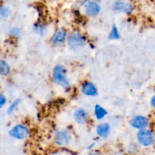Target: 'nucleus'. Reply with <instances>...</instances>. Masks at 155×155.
<instances>
[{
  "mask_svg": "<svg viewBox=\"0 0 155 155\" xmlns=\"http://www.w3.org/2000/svg\"><path fill=\"white\" fill-rule=\"evenodd\" d=\"M130 125L137 130H143L146 129L149 125V120L145 116H136L133 117L130 120Z\"/></svg>",
  "mask_w": 155,
  "mask_h": 155,
  "instance_id": "0eeeda50",
  "label": "nucleus"
},
{
  "mask_svg": "<svg viewBox=\"0 0 155 155\" xmlns=\"http://www.w3.org/2000/svg\"><path fill=\"white\" fill-rule=\"evenodd\" d=\"M110 127L107 123L99 124L96 128L97 134L101 138H107L110 134Z\"/></svg>",
  "mask_w": 155,
  "mask_h": 155,
  "instance_id": "f8f14e48",
  "label": "nucleus"
},
{
  "mask_svg": "<svg viewBox=\"0 0 155 155\" xmlns=\"http://www.w3.org/2000/svg\"><path fill=\"white\" fill-rule=\"evenodd\" d=\"M89 117V114L86 110L83 108H79L74 112V118L76 122L79 124H83L86 122Z\"/></svg>",
  "mask_w": 155,
  "mask_h": 155,
  "instance_id": "9d476101",
  "label": "nucleus"
},
{
  "mask_svg": "<svg viewBox=\"0 0 155 155\" xmlns=\"http://www.w3.org/2000/svg\"><path fill=\"white\" fill-rule=\"evenodd\" d=\"M52 77L54 83L60 84L65 89L70 86V83L67 79V71L62 65L58 64L54 67L53 69Z\"/></svg>",
  "mask_w": 155,
  "mask_h": 155,
  "instance_id": "f257e3e1",
  "label": "nucleus"
},
{
  "mask_svg": "<svg viewBox=\"0 0 155 155\" xmlns=\"http://www.w3.org/2000/svg\"><path fill=\"white\" fill-rule=\"evenodd\" d=\"M120 38V35L118 32L117 27L115 25H113L111 31H110V34L108 36V39H110V40H117V39H119Z\"/></svg>",
  "mask_w": 155,
  "mask_h": 155,
  "instance_id": "2eb2a0df",
  "label": "nucleus"
},
{
  "mask_svg": "<svg viewBox=\"0 0 155 155\" xmlns=\"http://www.w3.org/2000/svg\"><path fill=\"white\" fill-rule=\"evenodd\" d=\"M101 11V5L96 1H89L85 5V12L88 16L95 17Z\"/></svg>",
  "mask_w": 155,
  "mask_h": 155,
  "instance_id": "6e6552de",
  "label": "nucleus"
},
{
  "mask_svg": "<svg viewBox=\"0 0 155 155\" xmlns=\"http://www.w3.org/2000/svg\"><path fill=\"white\" fill-rule=\"evenodd\" d=\"M43 30L44 28L42 26L38 25V24L35 26V31L37 33H39V34H42V33H43Z\"/></svg>",
  "mask_w": 155,
  "mask_h": 155,
  "instance_id": "aec40b11",
  "label": "nucleus"
},
{
  "mask_svg": "<svg viewBox=\"0 0 155 155\" xmlns=\"http://www.w3.org/2000/svg\"><path fill=\"white\" fill-rule=\"evenodd\" d=\"M11 68L8 64L3 60H0V75L7 76L10 73Z\"/></svg>",
  "mask_w": 155,
  "mask_h": 155,
  "instance_id": "4468645a",
  "label": "nucleus"
},
{
  "mask_svg": "<svg viewBox=\"0 0 155 155\" xmlns=\"http://www.w3.org/2000/svg\"><path fill=\"white\" fill-rule=\"evenodd\" d=\"M68 44L71 49H80L86 45V39L80 33H71L68 38Z\"/></svg>",
  "mask_w": 155,
  "mask_h": 155,
  "instance_id": "7ed1b4c3",
  "label": "nucleus"
},
{
  "mask_svg": "<svg viewBox=\"0 0 155 155\" xmlns=\"http://www.w3.org/2000/svg\"><path fill=\"white\" fill-rule=\"evenodd\" d=\"M6 104V98L2 94H0V108L3 107Z\"/></svg>",
  "mask_w": 155,
  "mask_h": 155,
  "instance_id": "6ab92c4d",
  "label": "nucleus"
},
{
  "mask_svg": "<svg viewBox=\"0 0 155 155\" xmlns=\"http://www.w3.org/2000/svg\"><path fill=\"white\" fill-rule=\"evenodd\" d=\"M20 102H21V100L20 99H16L13 101V102L11 104V105L9 106L8 108V114H12L15 111V109L18 107V106L19 105Z\"/></svg>",
  "mask_w": 155,
  "mask_h": 155,
  "instance_id": "f3484780",
  "label": "nucleus"
},
{
  "mask_svg": "<svg viewBox=\"0 0 155 155\" xmlns=\"http://www.w3.org/2000/svg\"><path fill=\"white\" fill-rule=\"evenodd\" d=\"M137 140L142 146L149 147L154 143L155 136L151 130L143 129L138 132Z\"/></svg>",
  "mask_w": 155,
  "mask_h": 155,
  "instance_id": "f03ea898",
  "label": "nucleus"
},
{
  "mask_svg": "<svg viewBox=\"0 0 155 155\" xmlns=\"http://www.w3.org/2000/svg\"><path fill=\"white\" fill-rule=\"evenodd\" d=\"M67 37V32L66 30L64 29H60V30H57L54 33V34L52 36V42L54 45H58L61 44L62 42H64L65 39Z\"/></svg>",
  "mask_w": 155,
  "mask_h": 155,
  "instance_id": "9b49d317",
  "label": "nucleus"
},
{
  "mask_svg": "<svg viewBox=\"0 0 155 155\" xmlns=\"http://www.w3.org/2000/svg\"><path fill=\"white\" fill-rule=\"evenodd\" d=\"M71 136L66 130H59L54 135V142L59 146H66L71 142Z\"/></svg>",
  "mask_w": 155,
  "mask_h": 155,
  "instance_id": "423d86ee",
  "label": "nucleus"
},
{
  "mask_svg": "<svg viewBox=\"0 0 155 155\" xmlns=\"http://www.w3.org/2000/svg\"><path fill=\"white\" fill-rule=\"evenodd\" d=\"M113 9L119 13L130 14L133 11V5L132 3L124 0H117L114 2Z\"/></svg>",
  "mask_w": 155,
  "mask_h": 155,
  "instance_id": "39448f33",
  "label": "nucleus"
},
{
  "mask_svg": "<svg viewBox=\"0 0 155 155\" xmlns=\"http://www.w3.org/2000/svg\"><path fill=\"white\" fill-rule=\"evenodd\" d=\"M11 10L8 7L5 5L0 6V18H7L10 15Z\"/></svg>",
  "mask_w": 155,
  "mask_h": 155,
  "instance_id": "dca6fc26",
  "label": "nucleus"
},
{
  "mask_svg": "<svg viewBox=\"0 0 155 155\" xmlns=\"http://www.w3.org/2000/svg\"><path fill=\"white\" fill-rule=\"evenodd\" d=\"M89 1H91V0H80V2H81V4L82 5H86V3L87 2H89Z\"/></svg>",
  "mask_w": 155,
  "mask_h": 155,
  "instance_id": "4be33fe9",
  "label": "nucleus"
},
{
  "mask_svg": "<svg viewBox=\"0 0 155 155\" xmlns=\"http://www.w3.org/2000/svg\"><path fill=\"white\" fill-rule=\"evenodd\" d=\"M151 105L153 108L155 109V95H153L151 98Z\"/></svg>",
  "mask_w": 155,
  "mask_h": 155,
  "instance_id": "412c9836",
  "label": "nucleus"
},
{
  "mask_svg": "<svg viewBox=\"0 0 155 155\" xmlns=\"http://www.w3.org/2000/svg\"><path fill=\"white\" fill-rule=\"evenodd\" d=\"M9 135L12 138L19 140L26 139L29 135V130L27 127L21 124H18L12 127L9 131Z\"/></svg>",
  "mask_w": 155,
  "mask_h": 155,
  "instance_id": "20e7f679",
  "label": "nucleus"
},
{
  "mask_svg": "<svg viewBox=\"0 0 155 155\" xmlns=\"http://www.w3.org/2000/svg\"><path fill=\"white\" fill-rule=\"evenodd\" d=\"M10 34L14 37H19L21 35V29L18 27H12L10 30Z\"/></svg>",
  "mask_w": 155,
  "mask_h": 155,
  "instance_id": "a211bd4d",
  "label": "nucleus"
},
{
  "mask_svg": "<svg viewBox=\"0 0 155 155\" xmlns=\"http://www.w3.org/2000/svg\"><path fill=\"white\" fill-rule=\"evenodd\" d=\"M81 92L86 96H95L98 95V90L95 85L91 82H86L81 86Z\"/></svg>",
  "mask_w": 155,
  "mask_h": 155,
  "instance_id": "1a4fd4ad",
  "label": "nucleus"
},
{
  "mask_svg": "<svg viewBox=\"0 0 155 155\" xmlns=\"http://www.w3.org/2000/svg\"><path fill=\"white\" fill-rule=\"evenodd\" d=\"M94 112H95V117H96V119L98 120L103 119V118L107 114V110L104 108H103V107H101V105H99V104H96V105L95 106Z\"/></svg>",
  "mask_w": 155,
  "mask_h": 155,
  "instance_id": "ddd939ff",
  "label": "nucleus"
}]
</instances>
